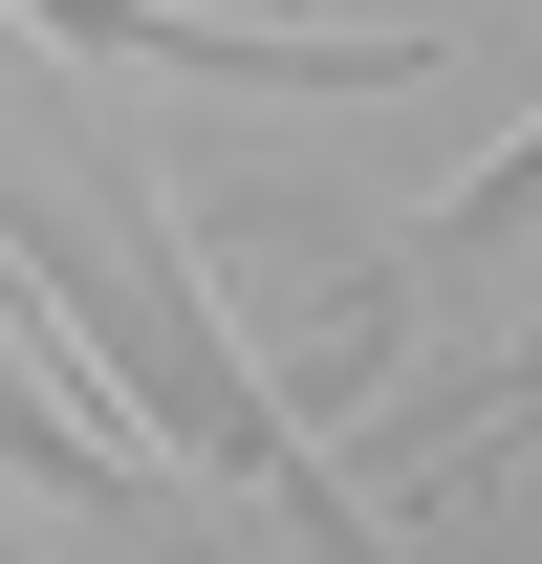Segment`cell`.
<instances>
[{
  "label": "cell",
  "instance_id": "obj_1",
  "mask_svg": "<svg viewBox=\"0 0 542 564\" xmlns=\"http://www.w3.org/2000/svg\"><path fill=\"white\" fill-rule=\"evenodd\" d=\"M0 261H22V304H44V326H66V348L109 369V391H131V413L174 434L196 478H261V499H282V521H304L326 564H391V543H369V499H347L326 456L282 434V391H261V369L217 348V304H196V261H174V217H152L131 174H109V261H87L66 217H44L22 174H0Z\"/></svg>",
  "mask_w": 542,
  "mask_h": 564
},
{
  "label": "cell",
  "instance_id": "obj_2",
  "mask_svg": "<svg viewBox=\"0 0 542 564\" xmlns=\"http://www.w3.org/2000/svg\"><path fill=\"white\" fill-rule=\"evenodd\" d=\"M87 66H196V87H434V44H304V22H196V0H22Z\"/></svg>",
  "mask_w": 542,
  "mask_h": 564
},
{
  "label": "cell",
  "instance_id": "obj_3",
  "mask_svg": "<svg viewBox=\"0 0 542 564\" xmlns=\"http://www.w3.org/2000/svg\"><path fill=\"white\" fill-rule=\"evenodd\" d=\"M0 478H44V499H87V521H131V434H66V413H44V391H22V369H0Z\"/></svg>",
  "mask_w": 542,
  "mask_h": 564
},
{
  "label": "cell",
  "instance_id": "obj_4",
  "mask_svg": "<svg viewBox=\"0 0 542 564\" xmlns=\"http://www.w3.org/2000/svg\"><path fill=\"white\" fill-rule=\"evenodd\" d=\"M499 239H542V131L499 152V174H456V196H434V261H499Z\"/></svg>",
  "mask_w": 542,
  "mask_h": 564
},
{
  "label": "cell",
  "instance_id": "obj_5",
  "mask_svg": "<svg viewBox=\"0 0 542 564\" xmlns=\"http://www.w3.org/2000/svg\"><path fill=\"white\" fill-rule=\"evenodd\" d=\"M521 434H542V326H521V348H499V369H477V413L434 434V456H456V478H499V456H521Z\"/></svg>",
  "mask_w": 542,
  "mask_h": 564
}]
</instances>
